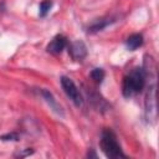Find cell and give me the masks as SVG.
I'll use <instances>...</instances> for the list:
<instances>
[{
  "instance_id": "6da1fadb",
  "label": "cell",
  "mask_w": 159,
  "mask_h": 159,
  "mask_svg": "<svg viewBox=\"0 0 159 159\" xmlns=\"http://www.w3.org/2000/svg\"><path fill=\"white\" fill-rule=\"evenodd\" d=\"M145 81H147V75L144 72V68H142V67L133 68L123 78V82H122L123 96L125 98H129V97L139 93L144 88Z\"/></svg>"
},
{
  "instance_id": "7a4b0ae2",
  "label": "cell",
  "mask_w": 159,
  "mask_h": 159,
  "mask_svg": "<svg viewBox=\"0 0 159 159\" xmlns=\"http://www.w3.org/2000/svg\"><path fill=\"white\" fill-rule=\"evenodd\" d=\"M99 147L107 158H111V159L125 158V154L123 153V150L117 140V135L111 129L106 128L102 130L101 139H99Z\"/></svg>"
},
{
  "instance_id": "3957f363",
  "label": "cell",
  "mask_w": 159,
  "mask_h": 159,
  "mask_svg": "<svg viewBox=\"0 0 159 159\" xmlns=\"http://www.w3.org/2000/svg\"><path fill=\"white\" fill-rule=\"evenodd\" d=\"M60 82H61L63 92L73 102V104L76 107H82L83 106V97H82L78 87L75 84V82L70 77H67V76H61Z\"/></svg>"
},
{
  "instance_id": "277c9868",
  "label": "cell",
  "mask_w": 159,
  "mask_h": 159,
  "mask_svg": "<svg viewBox=\"0 0 159 159\" xmlns=\"http://www.w3.org/2000/svg\"><path fill=\"white\" fill-rule=\"evenodd\" d=\"M68 53L71 55V57H72L75 61H82V60L87 56V53H88L87 46H86V43H84L83 41H81V40L73 41V42H71L70 46H68Z\"/></svg>"
},
{
  "instance_id": "5b68a950",
  "label": "cell",
  "mask_w": 159,
  "mask_h": 159,
  "mask_svg": "<svg viewBox=\"0 0 159 159\" xmlns=\"http://www.w3.org/2000/svg\"><path fill=\"white\" fill-rule=\"evenodd\" d=\"M68 45V41H67V37L66 36H63V35H56L51 41H50V43L47 45V52L48 53H52V55H58V53H61L63 50H65V47Z\"/></svg>"
},
{
  "instance_id": "8992f818",
  "label": "cell",
  "mask_w": 159,
  "mask_h": 159,
  "mask_svg": "<svg viewBox=\"0 0 159 159\" xmlns=\"http://www.w3.org/2000/svg\"><path fill=\"white\" fill-rule=\"evenodd\" d=\"M41 96L43 97V99L46 101V103L50 106V108L55 112V113H57V114H60L61 117H63V111H62V107L58 104V102L55 99V97H53V94L48 91V89H46V88H43V89H41Z\"/></svg>"
},
{
  "instance_id": "52a82bcc",
  "label": "cell",
  "mask_w": 159,
  "mask_h": 159,
  "mask_svg": "<svg viewBox=\"0 0 159 159\" xmlns=\"http://www.w3.org/2000/svg\"><path fill=\"white\" fill-rule=\"evenodd\" d=\"M116 21L114 17H103V19H98L96 21H93L88 27H87V32L89 34H96L98 31H102L104 27H107L108 25L113 24Z\"/></svg>"
},
{
  "instance_id": "ba28073f",
  "label": "cell",
  "mask_w": 159,
  "mask_h": 159,
  "mask_svg": "<svg viewBox=\"0 0 159 159\" xmlns=\"http://www.w3.org/2000/svg\"><path fill=\"white\" fill-rule=\"evenodd\" d=\"M143 42H144V40H143V35L142 34H132L125 40V46L128 47V50L134 51L138 47H140L143 45Z\"/></svg>"
},
{
  "instance_id": "9c48e42d",
  "label": "cell",
  "mask_w": 159,
  "mask_h": 159,
  "mask_svg": "<svg viewBox=\"0 0 159 159\" xmlns=\"http://www.w3.org/2000/svg\"><path fill=\"white\" fill-rule=\"evenodd\" d=\"M88 96H89V94H88ZM89 101L92 102L93 107H94L97 111H107V108H108L107 102H106L101 96H98V93H92V94L89 96Z\"/></svg>"
},
{
  "instance_id": "30bf717a",
  "label": "cell",
  "mask_w": 159,
  "mask_h": 159,
  "mask_svg": "<svg viewBox=\"0 0 159 159\" xmlns=\"http://www.w3.org/2000/svg\"><path fill=\"white\" fill-rule=\"evenodd\" d=\"M52 5H53L52 0H42V1L40 2V6H39V9H40L39 15H40L41 17H45V16L48 14V11L51 10Z\"/></svg>"
},
{
  "instance_id": "8fae6325",
  "label": "cell",
  "mask_w": 159,
  "mask_h": 159,
  "mask_svg": "<svg viewBox=\"0 0 159 159\" xmlns=\"http://www.w3.org/2000/svg\"><path fill=\"white\" fill-rule=\"evenodd\" d=\"M104 71H103V68H99V67H97V68H93L92 71H91V78L96 82V83H101L102 81H103V78H104Z\"/></svg>"
},
{
  "instance_id": "7c38bea8",
  "label": "cell",
  "mask_w": 159,
  "mask_h": 159,
  "mask_svg": "<svg viewBox=\"0 0 159 159\" xmlns=\"http://www.w3.org/2000/svg\"><path fill=\"white\" fill-rule=\"evenodd\" d=\"M0 139L1 140H19V134L17 133H6V134H4V135H1L0 137Z\"/></svg>"
},
{
  "instance_id": "4fadbf2b",
  "label": "cell",
  "mask_w": 159,
  "mask_h": 159,
  "mask_svg": "<svg viewBox=\"0 0 159 159\" xmlns=\"http://www.w3.org/2000/svg\"><path fill=\"white\" fill-rule=\"evenodd\" d=\"M32 153H34V150H32V149H29V148H27V149H26L25 152L20 153V154H19V157H26V155H30V154H32Z\"/></svg>"
},
{
  "instance_id": "5bb4252c",
  "label": "cell",
  "mask_w": 159,
  "mask_h": 159,
  "mask_svg": "<svg viewBox=\"0 0 159 159\" xmlns=\"http://www.w3.org/2000/svg\"><path fill=\"white\" fill-rule=\"evenodd\" d=\"M87 157H89V158H91V157H93V158H97V155H96V154H94V153L92 152V149H91V153L88 152V154H87Z\"/></svg>"
}]
</instances>
